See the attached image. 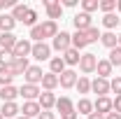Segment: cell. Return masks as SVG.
<instances>
[{
  "label": "cell",
  "instance_id": "1",
  "mask_svg": "<svg viewBox=\"0 0 121 119\" xmlns=\"http://www.w3.org/2000/svg\"><path fill=\"white\" fill-rule=\"evenodd\" d=\"M58 35V23L56 21H49V19H44L42 23H37V26H33L28 33V40L30 42H47L49 37L54 40Z\"/></svg>",
  "mask_w": 121,
  "mask_h": 119
},
{
  "label": "cell",
  "instance_id": "2",
  "mask_svg": "<svg viewBox=\"0 0 121 119\" xmlns=\"http://www.w3.org/2000/svg\"><path fill=\"white\" fill-rule=\"evenodd\" d=\"M56 110H58L60 119H77V117H79V114H77L75 103H72L68 96H60V98H56Z\"/></svg>",
  "mask_w": 121,
  "mask_h": 119
},
{
  "label": "cell",
  "instance_id": "3",
  "mask_svg": "<svg viewBox=\"0 0 121 119\" xmlns=\"http://www.w3.org/2000/svg\"><path fill=\"white\" fill-rule=\"evenodd\" d=\"M72 47V35L68 30H58V35L51 40V51H58V54H65L68 49Z\"/></svg>",
  "mask_w": 121,
  "mask_h": 119
},
{
  "label": "cell",
  "instance_id": "4",
  "mask_svg": "<svg viewBox=\"0 0 121 119\" xmlns=\"http://www.w3.org/2000/svg\"><path fill=\"white\" fill-rule=\"evenodd\" d=\"M95 65H98V56H95V54H91V51H84V54H82V59H79V70L89 77L91 73H95Z\"/></svg>",
  "mask_w": 121,
  "mask_h": 119
},
{
  "label": "cell",
  "instance_id": "5",
  "mask_svg": "<svg viewBox=\"0 0 121 119\" xmlns=\"http://www.w3.org/2000/svg\"><path fill=\"white\" fill-rule=\"evenodd\" d=\"M42 5H44L47 9V19L49 21H56L63 16V5H60V0H42Z\"/></svg>",
  "mask_w": 121,
  "mask_h": 119
},
{
  "label": "cell",
  "instance_id": "6",
  "mask_svg": "<svg viewBox=\"0 0 121 119\" xmlns=\"http://www.w3.org/2000/svg\"><path fill=\"white\" fill-rule=\"evenodd\" d=\"M30 51H33V42H30L28 37H19L16 47L12 49V56H14V59H28Z\"/></svg>",
  "mask_w": 121,
  "mask_h": 119
},
{
  "label": "cell",
  "instance_id": "7",
  "mask_svg": "<svg viewBox=\"0 0 121 119\" xmlns=\"http://www.w3.org/2000/svg\"><path fill=\"white\" fill-rule=\"evenodd\" d=\"M30 56L35 61H49L51 59V45H47V42H33Z\"/></svg>",
  "mask_w": 121,
  "mask_h": 119
},
{
  "label": "cell",
  "instance_id": "8",
  "mask_svg": "<svg viewBox=\"0 0 121 119\" xmlns=\"http://www.w3.org/2000/svg\"><path fill=\"white\" fill-rule=\"evenodd\" d=\"M77 77H79V75L75 73V68H68V70H63V73L58 75V87H60V89H75Z\"/></svg>",
  "mask_w": 121,
  "mask_h": 119
},
{
  "label": "cell",
  "instance_id": "9",
  "mask_svg": "<svg viewBox=\"0 0 121 119\" xmlns=\"http://www.w3.org/2000/svg\"><path fill=\"white\" fill-rule=\"evenodd\" d=\"M72 26H75V30H89L91 26H93V16L86 14V12H77L75 16H72Z\"/></svg>",
  "mask_w": 121,
  "mask_h": 119
},
{
  "label": "cell",
  "instance_id": "10",
  "mask_svg": "<svg viewBox=\"0 0 121 119\" xmlns=\"http://www.w3.org/2000/svg\"><path fill=\"white\" fill-rule=\"evenodd\" d=\"M40 93H42V89H40L37 84H26V82H23V84L19 87V96H21L23 101H37Z\"/></svg>",
  "mask_w": 121,
  "mask_h": 119
},
{
  "label": "cell",
  "instance_id": "11",
  "mask_svg": "<svg viewBox=\"0 0 121 119\" xmlns=\"http://www.w3.org/2000/svg\"><path fill=\"white\" fill-rule=\"evenodd\" d=\"M42 112V107L37 101H23L21 105V117H28V119H37V114Z\"/></svg>",
  "mask_w": 121,
  "mask_h": 119
},
{
  "label": "cell",
  "instance_id": "12",
  "mask_svg": "<svg viewBox=\"0 0 121 119\" xmlns=\"http://www.w3.org/2000/svg\"><path fill=\"white\" fill-rule=\"evenodd\" d=\"M93 112H98V114H109L112 112V98L109 96H100V98H95L93 101Z\"/></svg>",
  "mask_w": 121,
  "mask_h": 119
},
{
  "label": "cell",
  "instance_id": "13",
  "mask_svg": "<svg viewBox=\"0 0 121 119\" xmlns=\"http://www.w3.org/2000/svg\"><path fill=\"white\" fill-rule=\"evenodd\" d=\"M42 77H44V73H42V68H40V65H30L28 70H26V75H23L26 84H37V87H40Z\"/></svg>",
  "mask_w": 121,
  "mask_h": 119
},
{
  "label": "cell",
  "instance_id": "14",
  "mask_svg": "<svg viewBox=\"0 0 121 119\" xmlns=\"http://www.w3.org/2000/svg\"><path fill=\"white\" fill-rule=\"evenodd\" d=\"M91 91L98 93V98H100V96H107V93H112V91H109V79H103V77L91 79Z\"/></svg>",
  "mask_w": 121,
  "mask_h": 119
},
{
  "label": "cell",
  "instance_id": "15",
  "mask_svg": "<svg viewBox=\"0 0 121 119\" xmlns=\"http://www.w3.org/2000/svg\"><path fill=\"white\" fill-rule=\"evenodd\" d=\"M37 103H40L42 110H49V112H51V110L56 107V93H54V91H42L40 98H37Z\"/></svg>",
  "mask_w": 121,
  "mask_h": 119
},
{
  "label": "cell",
  "instance_id": "16",
  "mask_svg": "<svg viewBox=\"0 0 121 119\" xmlns=\"http://www.w3.org/2000/svg\"><path fill=\"white\" fill-rule=\"evenodd\" d=\"M16 42H19V37L14 33H0V51H12Z\"/></svg>",
  "mask_w": 121,
  "mask_h": 119
},
{
  "label": "cell",
  "instance_id": "17",
  "mask_svg": "<svg viewBox=\"0 0 121 119\" xmlns=\"http://www.w3.org/2000/svg\"><path fill=\"white\" fill-rule=\"evenodd\" d=\"M0 114H2L5 119H16L19 114H21V105L19 103H2Z\"/></svg>",
  "mask_w": 121,
  "mask_h": 119
},
{
  "label": "cell",
  "instance_id": "18",
  "mask_svg": "<svg viewBox=\"0 0 121 119\" xmlns=\"http://www.w3.org/2000/svg\"><path fill=\"white\" fill-rule=\"evenodd\" d=\"M100 45L107 47V49L119 47V35H117L114 30H105V33H100Z\"/></svg>",
  "mask_w": 121,
  "mask_h": 119
},
{
  "label": "cell",
  "instance_id": "19",
  "mask_svg": "<svg viewBox=\"0 0 121 119\" xmlns=\"http://www.w3.org/2000/svg\"><path fill=\"white\" fill-rule=\"evenodd\" d=\"M14 28H16L14 16L9 14V12H2L0 14V33H14Z\"/></svg>",
  "mask_w": 121,
  "mask_h": 119
},
{
  "label": "cell",
  "instance_id": "20",
  "mask_svg": "<svg viewBox=\"0 0 121 119\" xmlns=\"http://www.w3.org/2000/svg\"><path fill=\"white\" fill-rule=\"evenodd\" d=\"M0 98H2V103H16V98H19V89H16L14 84H9V87H0Z\"/></svg>",
  "mask_w": 121,
  "mask_h": 119
},
{
  "label": "cell",
  "instance_id": "21",
  "mask_svg": "<svg viewBox=\"0 0 121 119\" xmlns=\"http://www.w3.org/2000/svg\"><path fill=\"white\" fill-rule=\"evenodd\" d=\"M56 87H58V75H54V73H44L42 82H40V89H42V91H54Z\"/></svg>",
  "mask_w": 121,
  "mask_h": 119
},
{
  "label": "cell",
  "instance_id": "22",
  "mask_svg": "<svg viewBox=\"0 0 121 119\" xmlns=\"http://www.w3.org/2000/svg\"><path fill=\"white\" fill-rule=\"evenodd\" d=\"M95 73H98V77H103V79H109V75L114 73V68H112V63H109L107 59H98Z\"/></svg>",
  "mask_w": 121,
  "mask_h": 119
},
{
  "label": "cell",
  "instance_id": "23",
  "mask_svg": "<svg viewBox=\"0 0 121 119\" xmlns=\"http://www.w3.org/2000/svg\"><path fill=\"white\" fill-rule=\"evenodd\" d=\"M60 59L65 61V65H70V68H75V65H79V59H82V54L77 51L75 47H70L65 54H60Z\"/></svg>",
  "mask_w": 121,
  "mask_h": 119
},
{
  "label": "cell",
  "instance_id": "24",
  "mask_svg": "<svg viewBox=\"0 0 121 119\" xmlns=\"http://www.w3.org/2000/svg\"><path fill=\"white\" fill-rule=\"evenodd\" d=\"M75 107H77V114H93V101L91 98H79L75 103Z\"/></svg>",
  "mask_w": 121,
  "mask_h": 119
},
{
  "label": "cell",
  "instance_id": "25",
  "mask_svg": "<svg viewBox=\"0 0 121 119\" xmlns=\"http://www.w3.org/2000/svg\"><path fill=\"white\" fill-rule=\"evenodd\" d=\"M9 68H12V73L19 77V75H26V70L30 68V63H28V59H14L9 63Z\"/></svg>",
  "mask_w": 121,
  "mask_h": 119
},
{
  "label": "cell",
  "instance_id": "26",
  "mask_svg": "<svg viewBox=\"0 0 121 119\" xmlns=\"http://www.w3.org/2000/svg\"><path fill=\"white\" fill-rule=\"evenodd\" d=\"M75 89L82 93V98H86V93H91V79L86 77V75H79V77H77Z\"/></svg>",
  "mask_w": 121,
  "mask_h": 119
},
{
  "label": "cell",
  "instance_id": "27",
  "mask_svg": "<svg viewBox=\"0 0 121 119\" xmlns=\"http://www.w3.org/2000/svg\"><path fill=\"white\" fill-rule=\"evenodd\" d=\"M28 9H30L28 5H23V2H14V5H12V12H9V14L14 16V21H16V23H21Z\"/></svg>",
  "mask_w": 121,
  "mask_h": 119
},
{
  "label": "cell",
  "instance_id": "28",
  "mask_svg": "<svg viewBox=\"0 0 121 119\" xmlns=\"http://www.w3.org/2000/svg\"><path fill=\"white\" fill-rule=\"evenodd\" d=\"M63 70H68L65 61L60 59V56H51V59H49V73H54V75H60Z\"/></svg>",
  "mask_w": 121,
  "mask_h": 119
},
{
  "label": "cell",
  "instance_id": "29",
  "mask_svg": "<svg viewBox=\"0 0 121 119\" xmlns=\"http://www.w3.org/2000/svg\"><path fill=\"white\" fill-rule=\"evenodd\" d=\"M14 77L16 75L12 73V68L7 65H0V87H9V84H14Z\"/></svg>",
  "mask_w": 121,
  "mask_h": 119
},
{
  "label": "cell",
  "instance_id": "30",
  "mask_svg": "<svg viewBox=\"0 0 121 119\" xmlns=\"http://www.w3.org/2000/svg\"><path fill=\"white\" fill-rule=\"evenodd\" d=\"M72 47H75L77 51H82V49H86V47H89L86 35H84L82 30H75V33H72Z\"/></svg>",
  "mask_w": 121,
  "mask_h": 119
},
{
  "label": "cell",
  "instance_id": "31",
  "mask_svg": "<svg viewBox=\"0 0 121 119\" xmlns=\"http://www.w3.org/2000/svg\"><path fill=\"white\" fill-rule=\"evenodd\" d=\"M117 26H119V14H114V12L112 14H103V28L105 30H114Z\"/></svg>",
  "mask_w": 121,
  "mask_h": 119
},
{
  "label": "cell",
  "instance_id": "32",
  "mask_svg": "<svg viewBox=\"0 0 121 119\" xmlns=\"http://www.w3.org/2000/svg\"><path fill=\"white\" fill-rule=\"evenodd\" d=\"M79 5H82V12H86V14H93L100 9V0H82Z\"/></svg>",
  "mask_w": 121,
  "mask_h": 119
},
{
  "label": "cell",
  "instance_id": "33",
  "mask_svg": "<svg viewBox=\"0 0 121 119\" xmlns=\"http://www.w3.org/2000/svg\"><path fill=\"white\" fill-rule=\"evenodd\" d=\"M107 61L112 63V68H121V47L109 49V56H107Z\"/></svg>",
  "mask_w": 121,
  "mask_h": 119
},
{
  "label": "cell",
  "instance_id": "34",
  "mask_svg": "<svg viewBox=\"0 0 121 119\" xmlns=\"http://www.w3.org/2000/svg\"><path fill=\"white\" fill-rule=\"evenodd\" d=\"M84 35H86V42H89V45L100 42V28H98V26H91L89 30H84Z\"/></svg>",
  "mask_w": 121,
  "mask_h": 119
},
{
  "label": "cell",
  "instance_id": "35",
  "mask_svg": "<svg viewBox=\"0 0 121 119\" xmlns=\"http://www.w3.org/2000/svg\"><path fill=\"white\" fill-rule=\"evenodd\" d=\"M21 23H23V26H30V28H33V26H37V12L30 7L28 12H26V16H23V21H21Z\"/></svg>",
  "mask_w": 121,
  "mask_h": 119
},
{
  "label": "cell",
  "instance_id": "36",
  "mask_svg": "<svg viewBox=\"0 0 121 119\" xmlns=\"http://www.w3.org/2000/svg\"><path fill=\"white\" fill-rule=\"evenodd\" d=\"M117 9V0H100V12L103 14H112Z\"/></svg>",
  "mask_w": 121,
  "mask_h": 119
},
{
  "label": "cell",
  "instance_id": "37",
  "mask_svg": "<svg viewBox=\"0 0 121 119\" xmlns=\"http://www.w3.org/2000/svg\"><path fill=\"white\" fill-rule=\"evenodd\" d=\"M109 91H114L117 96H121V75H117V77L109 79Z\"/></svg>",
  "mask_w": 121,
  "mask_h": 119
},
{
  "label": "cell",
  "instance_id": "38",
  "mask_svg": "<svg viewBox=\"0 0 121 119\" xmlns=\"http://www.w3.org/2000/svg\"><path fill=\"white\" fill-rule=\"evenodd\" d=\"M12 61H14L12 51H0V65H5V68H7V65H9Z\"/></svg>",
  "mask_w": 121,
  "mask_h": 119
},
{
  "label": "cell",
  "instance_id": "39",
  "mask_svg": "<svg viewBox=\"0 0 121 119\" xmlns=\"http://www.w3.org/2000/svg\"><path fill=\"white\" fill-rule=\"evenodd\" d=\"M112 110H114V112H119V114H121V96H117V98L112 101Z\"/></svg>",
  "mask_w": 121,
  "mask_h": 119
},
{
  "label": "cell",
  "instance_id": "40",
  "mask_svg": "<svg viewBox=\"0 0 121 119\" xmlns=\"http://www.w3.org/2000/svg\"><path fill=\"white\" fill-rule=\"evenodd\" d=\"M37 119H56V114H54V112H49V110H42V112L37 114Z\"/></svg>",
  "mask_w": 121,
  "mask_h": 119
},
{
  "label": "cell",
  "instance_id": "41",
  "mask_svg": "<svg viewBox=\"0 0 121 119\" xmlns=\"http://www.w3.org/2000/svg\"><path fill=\"white\" fill-rule=\"evenodd\" d=\"M60 5H63V9H65V7H77V0H63Z\"/></svg>",
  "mask_w": 121,
  "mask_h": 119
},
{
  "label": "cell",
  "instance_id": "42",
  "mask_svg": "<svg viewBox=\"0 0 121 119\" xmlns=\"http://www.w3.org/2000/svg\"><path fill=\"white\" fill-rule=\"evenodd\" d=\"M105 119H121V114H119V112H114V110H112L109 114H105Z\"/></svg>",
  "mask_w": 121,
  "mask_h": 119
},
{
  "label": "cell",
  "instance_id": "43",
  "mask_svg": "<svg viewBox=\"0 0 121 119\" xmlns=\"http://www.w3.org/2000/svg\"><path fill=\"white\" fill-rule=\"evenodd\" d=\"M86 119H105V117H103V114H98V112H93V114H89Z\"/></svg>",
  "mask_w": 121,
  "mask_h": 119
},
{
  "label": "cell",
  "instance_id": "44",
  "mask_svg": "<svg viewBox=\"0 0 121 119\" xmlns=\"http://www.w3.org/2000/svg\"><path fill=\"white\" fill-rule=\"evenodd\" d=\"M7 5H12V2H7V0H0V12H2V9H5Z\"/></svg>",
  "mask_w": 121,
  "mask_h": 119
},
{
  "label": "cell",
  "instance_id": "45",
  "mask_svg": "<svg viewBox=\"0 0 121 119\" xmlns=\"http://www.w3.org/2000/svg\"><path fill=\"white\" fill-rule=\"evenodd\" d=\"M117 12L121 14V0H117Z\"/></svg>",
  "mask_w": 121,
  "mask_h": 119
},
{
  "label": "cell",
  "instance_id": "46",
  "mask_svg": "<svg viewBox=\"0 0 121 119\" xmlns=\"http://www.w3.org/2000/svg\"><path fill=\"white\" fill-rule=\"evenodd\" d=\"M16 119H28V117H21V114H19V117H16Z\"/></svg>",
  "mask_w": 121,
  "mask_h": 119
},
{
  "label": "cell",
  "instance_id": "47",
  "mask_svg": "<svg viewBox=\"0 0 121 119\" xmlns=\"http://www.w3.org/2000/svg\"><path fill=\"white\" fill-rule=\"evenodd\" d=\"M119 47H121V33H119Z\"/></svg>",
  "mask_w": 121,
  "mask_h": 119
},
{
  "label": "cell",
  "instance_id": "48",
  "mask_svg": "<svg viewBox=\"0 0 121 119\" xmlns=\"http://www.w3.org/2000/svg\"><path fill=\"white\" fill-rule=\"evenodd\" d=\"M119 28H121V16H119Z\"/></svg>",
  "mask_w": 121,
  "mask_h": 119
},
{
  "label": "cell",
  "instance_id": "49",
  "mask_svg": "<svg viewBox=\"0 0 121 119\" xmlns=\"http://www.w3.org/2000/svg\"><path fill=\"white\" fill-rule=\"evenodd\" d=\"M0 119H5V117H2V114H0Z\"/></svg>",
  "mask_w": 121,
  "mask_h": 119
}]
</instances>
